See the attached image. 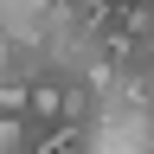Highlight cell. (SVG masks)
Returning a JSON list of instances; mask_svg holds the SVG:
<instances>
[{
  "instance_id": "cell-1",
  "label": "cell",
  "mask_w": 154,
  "mask_h": 154,
  "mask_svg": "<svg viewBox=\"0 0 154 154\" xmlns=\"http://www.w3.org/2000/svg\"><path fill=\"white\" fill-rule=\"evenodd\" d=\"M26 90L32 71H0V116H26Z\"/></svg>"
}]
</instances>
